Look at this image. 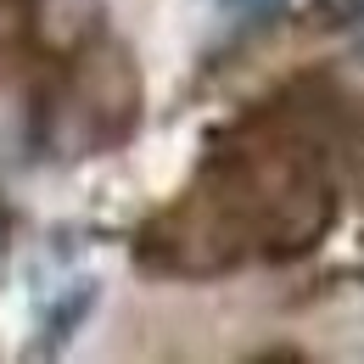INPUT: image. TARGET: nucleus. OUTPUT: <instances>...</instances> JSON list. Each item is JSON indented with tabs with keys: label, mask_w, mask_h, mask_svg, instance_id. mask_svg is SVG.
Returning <instances> with one entry per match:
<instances>
[{
	"label": "nucleus",
	"mask_w": 364,
	"mask_h": 364,
	"mask_svg": "<svg viewBox=\"0 0 364 364\" xmlns=\"http://www.w3.org/2000/svg\"><path fill=\"white\" fill-rule=\"evenodd\" d=\"M348 28H353V56L364 62V0H353V23Z\"/></svg>",
	"instance_id": "obj_3"
},
{
	"label": "nucleus",
	"mask_w": 364,
	"mask_h": 364,
	"mask_svg": "<svg viewBox=\"0 0 364 364\" xmlns=\"http://www.w3.org/2000/svg\"><path fill=\"white\" fill-rule=\"evenodd\" d=\"M336 151H348V101L291 90L252 112L196 185L140 235V264L168 274H219L309 252L336 219Z\"/></svg>",
	"instance_id": "obj_1"
},
{
	"label": "nucleus",
	"mask_w": 364,
	"mask_h": 364,
	"mask_svg": "<svg viewBox=\"0 0 364 364\" xmlns=\"http://www.w3.org/2000/svg\"><path fill=\"white\" fill-rule=\"evenodd\" d=\"M230 17H241V23H264V17H274L286 0H219Z\"/></svg>",
	"instance_id": "obj_2"
}]
</instances>
